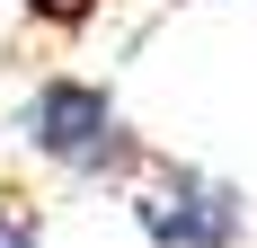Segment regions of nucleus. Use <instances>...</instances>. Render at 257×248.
Masks as SVG:
<instances>
[{
    "mask_svg": "<svg viewBox=\"0 0 257 248\" xmlns=\"http://www.w3.org/2000/svg\"><path fill=\"white\" fill-rule=\"evenodd\" d=\"M18 142L45 160L53 177H71V186H115L124 195L151 142H142V124L124 115V98L89 71H45L36 89L18 98Z\"/></svg>",
    "mask_w": 257,
    "mask_h": 248,
    "instance_id": "nucleus-1",
    "label": "nucleus"
},
{
    "mask_svg": "<svg viewBox=\"0 0 257 248\" xmlns=\"http://www.w3.org/2000/svg\"><path fill=\"white\" fill-rule=\"evenodd\" d=\"M124 204H133V230L151 248H248V195L231 177L195 169V160L151 151L142 177L124 186Z\"/></svg>",
    "mask_w": 257,
    "mask_h": 248,
    "instance_id": "nucleus-2",
    "label": "nucleus"
},
{
    "mask_svg": "<svg viewBox=\"0 0 257 248\" xmlns=\"http://www.w3.org/2000/svg\"><path fill=\"white\" fill-rule=\"evenodd\" d=\"M0 248H45V204L18 177H0Z\"/></svg>",
    "mask_w": 257,
    "mask_h": 248,
    "instance_id": "nucleus-3",
    "label": "nucleus"
},
{
    "mask_svg": "<svg viewBox=\"0 0 257 248\" xmlns=\"http://www.w3.org/2000/svg\"><path fill=\"white\" fill-rule=\"evenodd\" d=\"M18 9H27V27H45V36H80V27H98L106 0H18Z\"/></svg>",
    "mask_w": 257,
    "mask_h": 248,
    "instance_id": "nucleus-4",
    "label": "nucleus"
}]
</instances>
